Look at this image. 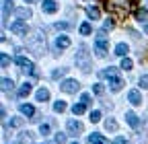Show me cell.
I'll use <instances>...</instances> for the list:
<instances>
[{
	"label": "cell",
	"mask_w": 148,
	"mask_h": 144,
	"mask_svg": "<svg viewBox=\"0 0 148 144\" xmlns=\"http://www.w3.org/2000/svg\"><path fill=\"white\" fill-rule=\"evenodd\" d=\"M101 2H103V8L117 19H125L130 10L138 6V0H101Z\"/></svg>",
	"instance_id": "obj_1"
},
{
	"label": "cell",
	"mask_w": 148,
	"mask_h": 144,
	"mask_svg": "<svg viewBox=\"0 0 148 144\" xmlns=\"http://www.w3.org/2000/svg\"><path fill=\"white\" fill-rule=\"evenodd\" d=\"M76 66H78L82 72H88V70H90V53H88L86 45H80L78 51H76Z\"/></svg>",
	"instance_id": "obj_2"
},
{
	"label": "cell",
	"mask_w": 148,
	"mask_h": 144,
	"mask_svg": "<svg viewBox=\"0 0 148 144\" xmlns=\"http://www.w3.org/2000/svg\"><path fill=\"white\" fill-rule=\"evenodd\" d=\"M27 45L31 47V51L35 53V56H43V51H45V37L41 33H35L33 37L27 41Z\"/></svg>",
	"instance_id": "obj_3"
},
{
	"label": "cell",
	"mask_w": 148,
	"mask_h": 144,
	"mask_svg": "<svg viewBox=\"0 0 148 144\" xmlns=\"http://www.w3.org/2000/svg\"><path fill=\"white\" fill-rule=\"evenodd\" d=\"M107 49H109V43H107V39H105V31H99L97 41H95V51H97V56H99V58L107 56Z\"/></svg>",
	"instance_id": "obj_4"
},
{
	"label": "cell",
	"mask_w": 148,
	"mask_h": 144,
	"mask_svg": "<svg viewBox=\"0 0 148 144\" xmlns=\"http://www.w3.org/2000/svg\"><path fill=\"white\" fill-rule=\"evenodd\" d=\"M14 62L21 66V68H25V72H31L33 76H39V72L35 70V64H33L31 60H27L25 56H16V58H14Z\"/></svg>",
	"instance_id": "obj_5"
},
{
	"label": "cell",
	"mask_w": 148,
	"mask_h": 144,
	"mask_svg": "<svg viewBox=\"0 0 148 144\" xmlns=\"http://www.w3.org/2000/svg\"><path fill=\"white\" fill-rule=\"evenodd\" d=\"M58 86H60V91H62V93H76L78 88H80V82H78V80H74V78H68V80L60 82Z\"/></svg>",
	"instance_id": "obj_6"
},
{
	"label": "cell",
	"mask_w": 148,
	"mask_h": 144,
	"mask_svg": "<svg viewBox=\"0 0 148 144\" xmlns=\"http://www.w3.org/2000/svg\"><path fill=\"white\" fill-rule=\"evenodd\" d=\"M10 31L14 35H27L29 33V27H27L25 21H14V23H10Z\"/></svg>",
	"instance_id": "obj_7"
},
{
	"label": "cell",
	"mask_w": 148,
	"mask_h": 144,
	"mask_svg": "<svg viewBox=\"0 0 148 144\" xmlns=\"http://www.w3.org/2000/svg\"><path fill=\"white\" fill-rule=\"evenodd\" d=\"M66 125H68V132H70L72 136H78V134H82V130H84L82 123H80L78 119H68Z\"/></svg>",
	"instance_id": "obj_8"
},
{
	"label": "cell",
	"mask_w": 148,
	"mask_h": 144,
	"mask_svg": "<svg viewBox=\"0 0 148 144\" xmlns=\"http://www.w3.org/2000/svg\"><path fill=\"white\" fill-rule=\"evenodd\" d=\"M127 101L132 103V105H140L142 103V95H140L138 88H132V91L127 93Z\"/></svg>",
	"instance_id": "obj_9"
},
{
	"label": "cell",
	"mask_w": 148,
	"mask_h": 144,
	"mask_svg": "<svg viewBox=\"0 0 148 144\" xmlns=\"http://www.w3.org/2000/svg\"><path fill=\"white\" fill-rule=\"evenodd\" d=\"M109 86H111V91H115V93H117V91H121L123 80H121V78L115 74V76H111V78H109Z\"/></svg>",
	"instance_id": "obj_10"
},
{
	"label": "cell",
	"mask_w": 148,
	"mask_h": 144,
	"mask_svg": "<svg viewBox=\"0 0 148 144\" xmlns=\"http://www.w3.org/2000/svg\"><path fill=\"white\" fill-rule=\"evenodd\" d=\"M18 111H21L23 115H27V117H35V109H33V105H29V103H21V105H18Z\"/></svg>",
	"instance_id": "obj_11"
},
{
	"label": "cell",
	"mask_w": 148,
	"mask_h": 144,
	"mask_svg": "<svg viewBox=\"0 0 148 144\" xmlns=\"http://www.w3.org/2000/svg\"><path fill=\"white\" fill-rule=\"evenodd\" d=\"M86 144H109V142H107L105 136H101V134H90V136L86 138Z\"/></svg>",
	"instance_id": "obj_12"
},
{
	"label": "cell",
	"mask_w": 148,
	"mask_h": 144,
	"mask_svg": "<svg viewBox=\"0 0 148 144\" xmlns=\"http://www.w3.org/2000/svg\"><path fill=\"white\" fill-rule=\"evenodd\" d=\"M125 121L132 125V128H138V123H140V119H138V115L134 111H125Z\"/></svg>",
	"instance_id": "obj_13"
},
{
	"label": "cell",
	"mask_w": 148,
	"mask_h": 144,
	"mask_svg": "<svg viewBox=\"0 0 148 144\" xmlns=\"http://www.w3.org/2000/svg\"><path fill=\"white\" fill-rule=\"evenodd\" d=\"M56 10H58V4H56L53 0H43V12L51 14V12H56Z\"/></svg>",
	"instance_id": "obj_14"
},
{
	"label": "cell",
	"mask_w": 148,
	"mask_h": 144,
	"mask_svg": "<svg viewBox=\"0 0 148 144\" xmlns=\"http://www.w3.org/2000/svg\"><path fill=\"white\" fill-rule=\"evenodd\" d=\"M14 0H2V19H6V16H8V12L14 8Z\"/></svg>",
	"instance_id": "obj_15"
},
{
	"label": "cell",
	"mask_w": 148,
	"mask_h": 144,
	"mask_svg": "<svg viewBox=\"0 0 148 144\" xmlns=\"http://www.w3.org/2000/svg\"><path fill=\"white\" fill-rule=\"evenodd\" d=\"M70 45V37H66V35H60L58 39H56V47L58 49H66Z\"/></svg>",
	"instance_id": "obj_16"
},
{
	"label": "cell",
	"mask_w": 148,
	"mask_h": 144,
	"mask_svg": "<svg viewBox=\"0 0 148 144\" xmlns=\"http://www.w3.org/2000/svg\"><path fill=\"white\" fill-rule=\"evenodd\" d=\"M16 16H18V21H25V19H31V10L27 6L23 8H16Z\"/></svg>",
	"instance_id": "obj_17"
},
{
	"label": "cell",
	"mask_w": 148,
	"mask_h": 144,
	"mask_svg": "<svg viewBox=\"0 0 148 144\" xmlns=\"http://www.w3.org/2000/svg\"><path fill=\"white\" fill-rule=\"evenodd\" d=\"M35 99H37V101H41V103L47 101V99H49V91H47V88H39V91L35 93Z\"/></svg>",
	"instance_id": "obj_18"
},
{
	"label": "cell",
	"mask_w": 148,
	"mask_h": 144,
	"mask_svg": "<svg viewBox=\"0 0 148 144\" xmlns=\"http://www.w3.org/2000/svg\"><path fill=\"white\" fill-rule=\"evenodd\" d=\"M127 51H130V47H127L125 43H117V45H115V53H117V56L127 58Z\"/></svg>",
	"instance_id": "obj_19"
},
{
	"label": "cell",
	"mask_w": 148,
	"mask_h": 144,
	"mask_svg": "<svg viewBox=\"0 0 148 144\" xmlns=\"http://www.w3.org/2000/svg\"><path fill=\"white\" fill-rule=\"evenodd\" d=\"M31 88H33V86H31L29 82H25V84H21V88H18V97H21V99H25V97H27V95L31 93Z\"/></svg>",
	"instance_id": "obj_20"
},
{
	"label": "cell",
	"mask_w": 148,
	"mask_h": 144,
	"mask_svg": "<svg viewBox=\"0 0 148 144\" xmlns=\"http://www.w3.org/2000/svg\"><path fill=\"white\" fill-rule=\"evenodd\" d=\"M84 109H86V105H84V103H74V105H72V113H74V115L84 113Z\"/></svg>",
	"instance_id": "obj_21"
},
{
	"label": "cell",
	"mask_w": 148,
	"mask_h": 144,
	"mask_svg": "<svg viewBox=\"0 0 148 144\" xmlns=\"http://www.w3.org/2000/svg\"><path fill=\"white\" fill-rule=\"evenodd\" d=\"M86 14L90 16L92 21H95V19H99V14H101V12H99V8H97V6H88V8H86Z\"/></svg>",
	"instance_id": "obj_22"
},
{
	"label": "cell",
	"mask_w": 148,
	"mask_h": 144,
	"mask_svg": "<svg viewBox=\"0 0 148 144\" xmlns=\"http://www.w3.org/2000/svg\"><path fill=\"white\" fill-rule=\"evenodd\" d=\"M115 74H117L115 68H105V70H101V76H103V78H111V76H115Z\"/></svg>",
	"instance_id": "obj_23"
},
{
	"label": "cell",
	"mask_w": 148,
	"mask_h": 144,
	"mask_svg": "<svg viewBox=\"0 0 148 144\" xmlns=\"http://www.w3.org/2000/svg\"><path fill=\"white\" fill-rule=\"evenodd\" d=\"M105 128H107V130H111V132H115V130H117V121L109 117V119L105 121Z\"/></svg>",
	"instance_id": "obj_24"
},
{
	"label": "cell",
	"mask_w": 148,
	"mask_h": 144,
	"mask_svg": "<svg viewBox=\"0 0 148 144\" xmlns=\"http://www.w3.org/2000/svg\"><path fill=\"white\" fill-rule=\"evenodd\" d=\"M53 111H58V113L66 111V103H64V101H56V103H53Z\"/></svg>",
	"instance_id": "obj_25"
},
{
	"label": "cell",
	"mask_w": 148,
	"mask_h": 144,
	"mask_svg": "<svg viewBox=\"0 0 148 144\" xmlns=\"http://www.w3.org/2000/svg\"><path fill=\"white\" fill-rule=\"evenodd\" d=\"M2 91H12V80L10 78H2Z\"/></svg>",
	"instance_id": "obj_26"
},
{
	"label": "cell",
	"mask_w": 148,
	"mask_h": 144,
	"mask_svg": "<svg viewBox=\"0 0 148 144\" xmlns=\"http://www.w3.org/2000/svg\"><path fill=\"white\" fill-rule=\"evenodd\" d=\"M68 72V68H58V70H53L51 72V78H60V76H64Z\"/></svg>",
	"instance_id": "obj_27"
},
{
	"label": "cell",
	"mask_w": 148,
	"mask_h": 144,
	"mask_svg": "<svg viewBox=\"0 0 148 144\" xmlns=\"http://www.w3.org/2000/svg\"><path fill=\"white\" fill-rule=\"evenodd\" d=\"M90 31H92V29H90L88 23H82V25H80V33H82V35H90Z\"/></svg>",
	"instance_id": "obj_28"
},
{
	"label": "cell",
	"mask_w": 148,
	"mask_h": 144,
	"mask_svg": "<svg viewBox=\"0 0 148 144\" xmlns=\"http://www.w3.org/2000/svg\"><path fill=\"white\" fill-rule=\"evenodd\" d=\"M92 123H97L99 119H101V111H90V117H88Z\"/></svg>",
	"instance_id": "obj_29"
},
{
	"label": "cell",
	"mask_w": 148,
	"mask_h": 144,
	"mask_svg": "<svg viewBox=\"0 0 148 144\" xmlns=\"http://www.w3.org/2000/svg\"><path fill=\"white\" fill-rule=\"evenodd\" d=\"M121 68H123V70H132V60H130V58H123V60H121Z\"/></svg>",
	"instance_id": "obj_30"
},
{
	"label": "cell",
	"mask_w": 148,
	"mask_h": 144,
	"mask_svg": "<svg viewBox=\"0 0 148 144\" xmlns=\"http://www.w3.org/2000/svg\"><path fill=\"white\" fill-rule=\"evenodd\" d=\"M92 93H95V95H103L105 93V86L103 84H95V86H92Z\"/></svg>",
	"instance_id": "obj_31"
},
{
	"label": "cell",
	"mask_w": 148,
	"mask_h": 144,
	"mask_svg": "<svg viewBox=\"0 0 148 144\" xmlns=\"http://www.w3.org/2000/svg\"><path fill=\"white\" fill-rule=\"evenodd\" d=\"M39 134H41V136H47V134H49V125H47V123H41V125H39Z\"/></svg>",
	"instance_id": "obj_32"
},
{
	"label": "cell",
	"mask_w": 148,
	"mask_h": 144,
	"mask_svg": "<svg viewBox=\"0 0 148 144\" xmlns=\"http://www.w3.org/2000/svg\"><path fill=\"white\" fill-rule=\"evenodd\" d=\"M64 142H66V134L58 132V134H56V144H64Z\"/></svg>",
	"instance_id": "obj_33"
},
{
	"label": "cell",
	"mask_w": 148,
	"mask_h": 144,
	"mask_svg": "<svg viewBox=\"0 0 148 144\" xmlns=\"http://www.w3.org/2000/svg\"><path fill=\"white\" fill-rule=\"evenodd\" d=\"M80 103L90 105V95H88V93H82V95H80Z\"/></svg>",
	"instance_id": "obj_34"
},
{
	"label": "cell",
	"mask_w": 148,
	"mask_h": 144,
	"mask_svg": "<svg viewBox=\"0 0 148 144\" xmlns=\"http://www.w3.org/2000/svg\"><path fill=\"white\" fill-rule=\"evenodd\" d=\"M8 62H10V58L6 56V53H2V58H0V64H2V68H6V66H8Z\"/></svg>",
	"instance_id": "obj_35"
},
{
	"label": "cell",
	"mask_w": 148,
	"mask_h": 144,
	"mask_svg": "<svg viewBox=\"0 0 148 144\" xmlns=\"http://www.w3.org/2000/svg\"><path fill=\"white\" fill-rule=\"evenodd\" d=\"M140 86H144V88H148V74H144V76H140Z\"/></svg>",
	"instance_id": "obj_36"
},
{
	"label": "cell",
	"mask_w": 148,
	"mask_h": 144,
	"mask_svg": "<svg viewBox=\"0 0 148 144\" xmlns=\"http://www.w3.org/2000/svg\"><path fill=\"white\" fill-rule=\"evenodd\" d=\"M10 125L18 128V125H23V119H21V117H14V119H10Z\"/></svg>",
	"instance_id": "obj_37"
},
{
	"label": "cell",
	"mask_w": 148,
	"mask_h": 144,
	"mask_svg": "<svg viewBox=\"0 0 148 144\" xmlns=\"http://www.w3.org/2000/svg\"><path fill=\"white\" fill-rule=\"evenodd\" d=\"M136 19H138V21H144V19H146V10H138V12H136Z\"/></svg>",
	"instance_id": "obj_38"
},
{
	"label": "cell",
	"mask_w": 148,
	"mask_h": 144,
	"mask_svg": "<svg viewBox=\"0 0 148 144\" xmlns=\"http://www.w3.org/2000/svg\"><path fill=\"white\" fill-rule=\"evenodd\" d=\"M68 27H70V23H56V29H62V31H64V29H68Z\"/></svg>",
	"instance_id": "obj_39"
},
{
	"label": "cell",
	"mask_w": 148,
	"mask_h": 144,
	"mask_svg": "<svg viewBox=\"0 0 148 144\" xmlns=\"http://www.w3.org/2000/svg\"><path fill=\"white\" fill-rule=\"evenodd\" d=\"M111 27H113V21H105V25H103V31H109Z\"/></svg>",
	"instance_id": "obj_40"
},
{
	"label": "cell",
	"mask_w": 148,
	"mask_h": 144,
	"mask_svg": "<svg viewBox=\"0 0 148 144\" xmlns=\"http://www.w3.org/2000/svg\"><path fill=\"white\" fill-rule=\"evenodd\" d=\"M113 144H125V138H123V136H117V138L113 140Z\"/></svg>",
	"instance_id": "obj_41"
},
{
	"label": "cell",
	"mask_w": 148,
	"mask_h": 144,
	"mask_svg": "<svg viewBox=\"0 0 148 144\" xmlns=\"http://www.w3.org/2000/svg\"><path fill=\"white\" fill-rule=\"evenodd\" d=\"M25 2H29V4H33V2H39V0H25Z\"/></svg>",
	"instance_id": "obj_42"
},
{
	"label": "cell",
	"mask_w": 148,
	"mask_h": 144,
	"mask_svg": "<svg viewBox=\"0 0 148 144\" xmlns=\"http://www.w3.org/2000/svg\"><path fill=\"white\" fill-rule=\"evenodd\" d=\"M144 31H146V35H148V23H146V25H144Z\"/></svg>",
	"instance_id": "obj_43"
},
{
	"label": "cell",
	"mask_w": 148,
	"mask_h": 144,
	"mask_svg": "<svg viewBox=\"0 0 148 144\" xmlns=\"http://www.w3.org/2000/svg\"><path fill=\"white\" fill-rule=\"evenodd\" d=\"M72 144H78V142H72Z\"/></svg>",
	"instance_id": "obj_44"
}]
</instances>
